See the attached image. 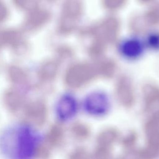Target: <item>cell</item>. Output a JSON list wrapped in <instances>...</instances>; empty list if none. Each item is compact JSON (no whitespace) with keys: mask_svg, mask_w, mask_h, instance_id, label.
I'll return each mask as SVG.
<instances>
[{"mask_svg":"<svg viewBox=\"0 0 159 159\" xmlns=\"http://www.w3.org/2000/svg\"><path fill=\"white\" fill-rule=\"evenodd\" d=\"M41 142L31 126L19 124L6 129L0 137V148L7 159H33Z\"/></svg>","mask_w":159,"mask_h":159,"instance_id":"6da1fadb","label":"cell"},{"mask_svg":"<svg viewBox=\"0 0 159 159\" xmlns=\"http://www.w3.org/2000/svg\"><path fill=\"white\" fill-rule=\"evenodd\" d=\"M147 135V147L142 152L143 159H152L159 154V115L153 117L146 126Z\"/></svg>","mask_w":159,"mask_h":159,"instance_id":"7a4b0ae2","label":"cell"},{"mask_svg":"<svg viewBox=\"0 0 159 159\" xmlns=\"http://www.w3.org/2000/svg\"><path fill=\"white\" fill-rule=\"evenodd\" d=\"M83 106L87 113L95 116H100L107 112L110 102L105 94L98 92L93 93L86 97Z\"/></svg>","mask_w":159,"mask_h":159,"instance_id":"3957f363","label":"cell"},{"mask_svg":"<svg viewBox=\"0 0 159 159\" xmlns=\"http://www.w3.org/2000/svg\"><path fill=\"white\" fill-rule=\"evenodd\" d=\"M77 111V101L71 95L66 94L62 96L57 104V115L58 118L63 121H66L73 118Z\"/></svg>","mask_w":159,"mask_h":159,"instance_id":"277c9868","label":"cell"},{"mask_svg":"<svg viewBox=\"0 0 159 159\" xmlns=\"http://www.w3.org/2000/svg\"><path fill=\"white\" fill-rule=\"evenodd\" d=\"M119 49L124 57L129 59H134L141 55L143 52V45L139 39L131 38L123 41Z\"/></svg>","mask_w":159,"mask_h":159,"instance_id":"5b68a950","label":"cell"},{"mask_svg":"<svg viewBox=\"0 0 159 159\" xmlns=\"http://www.w3.org/2000/svg\"><path fill=\"white\" fill-rule=\"evenodd\" d=\"M46 13L42 10H36L32 12L29 17V22L31 24L38 25L45 20L46 19Z\"/></svg>","mask_w":159,"mask_h":159,"instance_id":"8992f818","label":"cell"},{"mask_svg":"<svg viewBox=\"0 0 159 159\" xmlns=\"http://www.w3.org/2000/svg\"><path fill=\"white\" fill-rule=\"evenodd\" d=\"M16 39V35L12 32H4L0 33V46L13 42Z\"/></svg>","mask_w":159,"mask_h":159,"instance_id":"52a82bcc","label":"cell"},{"mask_svg":"<svg viewBox=\"0 0 159 159\" xmlns=\"http://www.w3.org/2000/svg\"><path fill=\"white\" fill-rule=\"evenodd\" d=\"M7 14V10L4 4L0 1V22L2 21Z\"/></svg>","mask_w":159,"mask_h":159,"instance_id":"ba28073f","label":"cell"}]
</instances>
